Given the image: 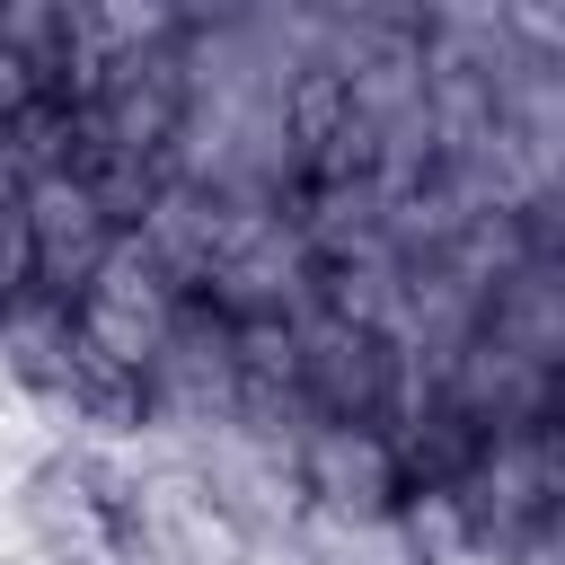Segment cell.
Segmentation results:
<instances>
[{"label": "cell", "mask_w": 565, "mask_h": 565, "mask_svg": "<svg viewBox=\"0 0 565 565\" xmlns=\"http://www.w3.org/2000/svg\"><path fill=\"white\" fill-rule=\"evenodd\" d=\"M132 486H141V450H115V441H44L9 477L18 556L26 565H141Z\"/></svg>", "instance_id": "cell-1"}, {"label": "cell", "mask_w": 565, "mask_h": 565, "mask_svg": "<svg viewBox=\"0 0 565 565\" xmlns=\"http://www.w3.org/2000/svg\"><path fill=\"white\" fill-rule=\"evenodd\" d=\"M185 300H194V291H185L150 247H132V238H124V256H115L79 300H62V318H71L79 362H97V371H115V380H132V388H141V371H150V362H159V344L177 335Z\"/></svg>", "instance_id": "cell-2"}, {"label": "cell", "mask_w": 565, "mask_h": 565, "mask_svg": "<svg viewBox=\"0 0 565 565\" xmlns=\"http://www.w3.org/2000/svg\"><path fill=\"white\" fill-rule=\"evenodd\" d=\"M291 486H300V512H318V521H397L415 503L397 424H300Z\"/></svg>", "instance_id": "cell-3"}, {"label": "cell", "mask_w": 565, "mask_h": 565, "mask_svg": "<svg viewBox=\"0 0 565 565\" xmlns=\"http://www.w3.org/2000/svg\"><path fill=\"white\" fill-rule=\"evenodd\" d=\"M18 203H26V247H35V291L44 300H79L124 256V238H132L124 212L97 194V177L79 159L18 177Z\"/></svg>", "instance_id": "cell-4"}, {"label": "cell", "mask_w": 565, "mask_h": 565, "mask_svg": "<svg viewBox=\"0 0 565 565\" xmlns=\"http://www.w3.org/2000/svg\"><path fill=\"white\" fill-rule=\"evenodd\" d=\"M132 539H141V565H256L265 539L203 486V468L185 459H141V486H132Z\"/></svg>", "instance_id": "cell-5"}, {"label": "cell", "mask_w": 565, "mask_h": 565, "mask_svg": "<svg viewBox=\"0 0 565 565\" xmlns=\"http://www.w3.org/2000/svg\"><path fill=\"white\" fill-rule=\"evenodd\" d=\"M477 335H494L503 353H521L539 380H556V406H565V256L530 247L503 265V282L486 291L477 309Z\"/></svg>", "instance_id": "cell-6"}, {"label": "cell", "mask_w": 565, "mask_h": 565, "mask_svg": "<svg viewBox=\"0 0 565 565\" xmlns=\"http://www.w3.org/2000/svg\"><path fill=\"white\" fill-rule=\"evenodd\" d=\"M0 185H18V168H9V150H0Z\"/></svg>", "instance_id": "cell-7"}]
</instances>
